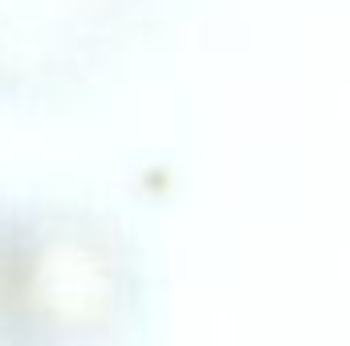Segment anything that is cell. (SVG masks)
Listing matches in <instances>:
<instances>
[{"instance_id":"obj_1","label":"cell","mask_w":350,"mask_h":346,"mask_svg":"<svg viewBox=\"0 0 350 346\" xmlns=\"http://www.w3.org/2000/svg\"><path fill=\"white\" fill-rule=\"evenodd\" d=\"M151 273L139 241L74 200L8 204V346H143Z\"/></svg>"},{"instance_id":"obj_2","label":"cell","mask_w":350,"mask_h":346,"mask_svg":"<svg viewBox=\"0 0 350 346\" xmlns=\"http://www.w3.org/2000/svg\"><path fill=\"white\" fill-rule=\"evenodd\" d=\"M4 237H8V204H0V346H8V314H4Z\"/></svg>"}]
</instances>
